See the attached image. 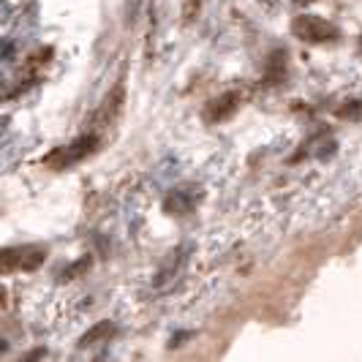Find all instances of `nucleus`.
Returning a JSON list of instances; mask_svg holds the SVG:
<instances>
[{"label": "nucleus", "mask_w": 362, "mask_h": 362, "mask_svg": "<svg viewBox=\"0 0 362 362\" xmlns=\"http://www.w3.org/2000/svg\"><path fill=\"white\" fill-rule=\"evenodd\" d=\"M291 30L297 33V38L308 41V44H319V41H332L338 36V28L332 22H327L322 17H313V14H303V17L294 19Z\"/></svg>", "instance_id": "f257e3e1"}, {"label": "nucleus", "mask_w": 362, "mask_h": 362, "mask_svg": "<svg viewBox=\"0 0 362 362\" xmlns=\"http://www.w3.org/2000/svg\"><path fill=\"white\" fill-rule=\"evenodd\" d=\"M44 262V251L41 248H8L0 251V270H36L38 264Z\"/></svg>", "instance_id": "f03ea898"}, {"label": "nucleus", "mask_w": 362, "mask_h": 362, "mask_svg": "<svg viewBox=\"0 0 362 362\" xmlns=\"http://www.w3.org/2000/svg\"><path fill=\"white\" fill-rule=\"evenodd\" d=\"M235 101H237V95H232V93L221 95L216 104L207 109V117H210V120H221V117H226V115L235 109Z\"/></svg>", "instance_id": "7ed1b4c3"}, {"label": "nucleus", "mask_w": 362, "mask_h": 362, "mask_svg": "<svg viewBox=\"0 0 362 362\" xmlns=\"http://www.w3.org/2000/svg\"><path fill=\"white\" fill-rule=\"evenodd\" d=\"M338 115L346 120H362V101H349L344 109H338Z\"/></svg>", "instance_id": "20e7f679"}, {"label": "nucleus", "mask_w": 362, "mask_h": 362, "mask_svg": "<svg viewBox=\"0 0 362 362\" xmlns=\"http://www.w3.org/2000/svg\"><path fill=\"white\" fill-rule=\"evenodd\" d=\"M3 305H6V289L0 286V308H3Z\"/></svg>", "instance_id": "39448f33"}, {"label": "nucleus", "mask_w": 362, "mask_h": 362, "mask_svg": "<svg viewBox=\"0 0 362 362\" xmlns=\"http://www.w3.org/2000/svg\"><path fill=\"white\" fill-rule=\"evenodd\" d=\"M297 3H303V6H305V3H313V0H297Z\"/></svg>", "instance_id": "423d86ee"}]
</instances>
